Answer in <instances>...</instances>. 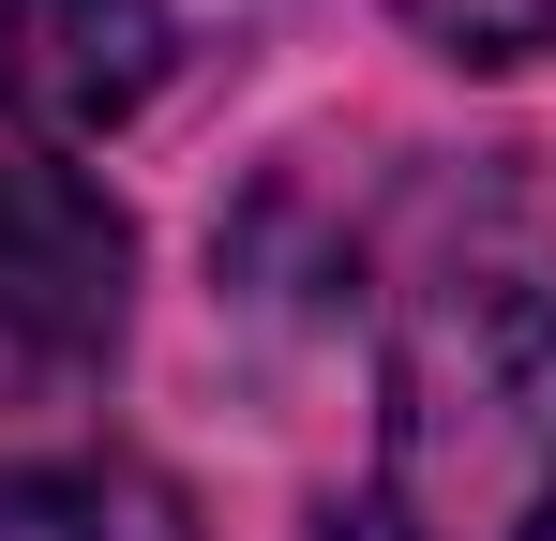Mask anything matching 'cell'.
Returning a JSON list of instances; mask_svg holds the SVG:
<instances>
[{"instance_id": "6da1fadb", "label": "cell", "mask_w": 556, "mask_h": 541, "mask_svg": "<svg viewBox=\"0 0 556 541\" xmlns=\"http://www.w3.org/2000/svg\"><path fill=\"white\" fill-rule=\"evenodd\" d=\"M362 541H556V286L437 256L391 286Z\"/></svg>"}, {"instance_id": "7a4b0ae2", "label": "cell", "mask_w": 556, "mask_h": 541, "mask_svg": "<svg viewBox=\"0 0 556 541\" xmlns=\"http://www.w3.org/2000/svg\"><path fill=\"white\" fill-rule=\"evenodd\" d=\"M136 301V226L91 166H61L46 121L0 105V331L15 347H105Z\"/></svg>"}, {"instance_id": "3957f363", "label": "cell", "mask_w": 556, "mask_h": 541, "mask_svg": "<svg viewBox=\"0 0 556 541\" xmlns=\"http://www.w3.org/2000/svg\"><path fill=\"white\" fill-rule=\"evenodd\" d=\"M166 61H181L166 0H0V105L15 121L105 136L166 90Z\"/></svg>"}, {"instance_id": "277c9868", "label": "cell", "mask_w": 556, "mask_h": 541, "mask_svg": "<svg viewBox=\"0 0 556 541\" xmlns=\"http://www.w3.org/2000/svg\"><path fill=\"white\" fill-rule=\"evenodd\" d=\"M0 541H195V496L136 451H0Z\"/></svg>"}, {"instance_id": "5b68a950", "label": "cell", "mask_w": 556, "mask_h": 541, "mask_svg": "<svg viewBox=\"0 0 556 541\" xmlns=\"http://www.w3.org/2000/svg\"><path fill=\"white\" fill-rule=\"evenodd\" d=\"M421 46H452V61H481V76H511V61H542L556 46V0H391Z\"/></svg>"}]
</instances>
